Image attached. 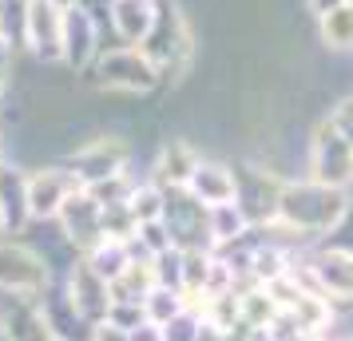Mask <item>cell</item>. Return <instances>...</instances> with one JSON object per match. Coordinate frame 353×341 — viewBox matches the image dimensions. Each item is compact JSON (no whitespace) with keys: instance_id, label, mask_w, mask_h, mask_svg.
I'll list each match as a JSON object with an SVG mask.
<instances>
[{"instance_id":"obj_1","label":"cell","mask_w":353,"mask_h":341,"mask_svg":"<svg viewBox=\"0 0 353 341\" xmlns=\"http://www.w3.org/2000/svg\"><path fill=\"white\" fill-rule=\"evenodd\" d=\"M350 207V191L341 187H325L318 179H286L278 191V211L274 223H282L305 242H325L337 230V223L345 218Z\"/></svg>"},{"instance_id":"obj_2","label":"cell","mask_w":353,"mask_h":341,"mask_svg":"<svg viewBox=\"0 0 353 341\" xmlns=\"http://www.w3.org/2000/svg\"><path fill=\"white\" fill-rule=\"evenodd\" d=\"M139 52L155 64L163 83H179L194 68L199 48H194V32H191V20H187V8L179 0H155V20H151Z\"/></svg>"},{"instance_id":"obj_3","label":"cell","mask_w":353,"mask_h":341,"mask_svg":"<svg viewBox=\"0 0 353 341\" xmlns=\"http://www.w3.org/2000/svg\"><path fill=\"white\" fill-rule=\"evenodd\" d=\"M83 76H88L92 87L115 92V96H151V92L163 87L155 64H151L139 48H131V44H112V48H103L96 56V64L88 68Z\"/></svg>"},{"instance_id":"obj_4","label":"cell","mask_w":353,"mask_h":341,"mask_svg":"<svg viewBox=\"0 0 353 341\" xmlns=\"http://www.w3.org/2000/svg\"><path fill=\"white\" fill-rule=\"evenodd\" d=\"M305 179L341 187V191L353 187V143L325 115L310 127V139H305Z\"/></svg>"},{"instance_id":"obj_5","label":"cell","mask_w":353,"mask_h":341,"mask_svg":"<svg viewBox=\"0 0 353 341\" xmlns=\"http://www.w3.org/2000/svg\"><path fill=\"white\" fill-rule=\"evenodd\" d=\"M294 266L302 270V278L325 302L353 306V254L350 250H341L334 242H314Z\"/></svg>"},{"instance_id":"obj_6","label":"cell","mask_w":353,"mask_h":341,"mask_svg":"<svg viewBox=\"0 0 353 341\" xmlns=\"http://www.w3.org/2000/svg\"><path fill=\"white\" fill-rule=\"evenodd\" d=\"M60 163L76 175L80 187H96L131 167V143L123 135H92V139H80Z\"/></svg>"},{"instance_id":"obj_7","label":"cell","mask_w":353,"mask_h":341,"mask_svg":"<svg viewBox=\"0 0 353 341\" xmlns=\"http://www.w3.org/2000/svg\"><path fill=\"white\" fill-rule=\"evenodd\" d=\"M108 48L103 44V24H99L80 0L64 4V32H60V68L72 76H83L96 64V56Z\"/></svg>"},{"instance_id":"obj_8","label":"cell","mask_w":353,"mask_h":341,"mask_svg":"<svg viewBox=\"0 0 353 341\" xmlns=\"http://www.w3.org/2000/svg\"><path fill=\"white\" fill-rule=\"evenodd\" d=\"M52 282V266L24 238H0V293H44Z\"/></svg>"},{"instance_id":"obj_9","label":"cell","mask_w":353,"mask_h":341,"mask_svg":"<svg viewBox=\"0 0 353 341\" xmlns=\"http://www.w3.org/2000/svg\"><path fill=\"white\" fill-rule=\"evenodd\" d=\"M234 203L242 207V214L250 218V227H262L270 223L274 211H278V191H282V175L266 167L262 159H250V163H234Z\"/></svg>"},{"instance_id":"obj_10","label":"cell","mask_w":353,"mask_h":341,"mask_svg":"<svg viewBox=\"0 0 353 341\" xmlns=\"http://www.w3.org/2000/svg\"><path fill=\"white\" fill-rule=\"evenodd\" d=\"M80 191L76 175L64 163H36L28 167V218L32 223H56V214L68 198Z\"/></svg>"},{"instance_id":"obj_11","label":"cell","mask_w":353,"mask_h":341,"mask_svg":"<svg viewBox=\"0 0 353 341\" xmlns=\"http://www.w3.org/2000/svg\"><path fill=\"white\" fill-rule=\"evenodd\" d=\"M64 4L60 0H24V52L36 64H60Z\"/></svg>"},{"instance_id":"obj_12","label":"cell","mask_w":353,"mask_h":341,"mask_svg":"<svg viewBox=\"0 0 353 341\" xmlns=\"http://www.w3.org/2000/svg\"><path fill=\"white\" fill-rule=\"evenodd\" d=\"M56 227H60V234L68 238V246L83 258L88 250H96V246L103 242V207H99V198L92 195L88 187H80V191L60 207Z\"/></svg>"},{"instance_id":"obj_13","label":"cell","mask_w":353,"mask_h":341,"mask_svg":"<svg viewBox=\"0 0 353 341\" xmlns=\"http://www.w3.org/2000/svg\"><path fill=\"white\" fill-rule=\"evenodd\" d=\"M163 227L171 234L179 250H214L207 234V207L194 203L187 191H167V207H163Z\"/></svg>"},{"instance_id":"obj_14","label":"cell","mask_w":353,"mask_h":341,"mask_svg":"<svg viewBox=\"0 0 353 341\" xmlns=\"http://www.w3.org/2000/svg\"><path fill=\"white\" fill-rule=\"evenodd\" d=\"M0 333L4 341H56L40 293H4L0 298Z\"/></svg>"},{"instance_id":"obj_15","label":"cell","mask_w":353,"mask_h":341,"mask_svg":"<svg viewBox=\"0 0 353 341\" xmlns=\"http://www.w3.org/2000/svg\"><path fill=\"white\" fill-rule=\"evenodd\" d=\"M60 282H64V290H68V298H72L76 313H80L88 325H96V322H103V318H108V309H112L108 278H99L83 258H76V266H72Z\"/></svg>"},{"instance_id":"obj_16","label":"cell","mask_w":353,"mask_h":341,"mask_svg":"<svg viewBox=\"0 0 353 341\" xmlns=\"http://www.w3.org/2000/svg\"><path fill=\"white\" fill-rule=\"evenodd\" d=\"M199 159H203V151H199L191 139L171 135V139H163V143H159L155 159H151V179L159 183L163 191H183L187 179L194 175Z\"/></svg>"},{"instance_id":"obj_17","label":"cell","mask_w":353,"mask_h":341,"mask_svg":"<svg viewBox=\"0 0 353 341\" xmlns=\"http://www.w3.org/2000/svg\"><path fill=\"white\" fill-rule=\"evenodd\" d=\"M183 191H187L194 203H203L207 211L210 207H223V203H234V191H239V183H234V163L203 155Z\"/></svg>"},{"instance_id":"obj_18","label":"cell","mask_w":353,"mask_h":341,"mask_svg":"<svg viewBox=\"0 0 353 341\" xmlns=\"http://www.w3.org/2000/svg\"><path fill=\"white\" fill-rule=\"evenodd\" d=\"M0 214H4V227L12 238H20L32 227V218H28V167H20L12 159L0 163Z\"/></svg>"},{"instance_id":"obj_19","label":"cell","mask_w":353,"mask_h":341,"mask_svg":"<svg viewBox=\"0 0 353 341\" xmlns=\"http://www.w3.org/2000/svg\"><path fill=\"white\" fill-rule=\"evenodd\" d=\"M40 306H44V318H48L56 341H88V329H92V325L76 313V306H72V298H68L60 278H52L48 286H44Z\"/></svg>"},{"instance_id":"obj_20","label":"cell","mask_w":353,"mask_h":341,"mask_svg":"<svg viewBox=\"0 0 353 341\" xmlns=\"http://www.w3.org/2000/svg\"><path fill=\"white\" fill-rule=\"evenodd\" d=\"M151 20H155V0H112L108 8V28H112L115 44L139 48Z\"/></svg>"},{"instance_id":"obj_21","label":"cell","mask_w":353,"mask_h":341,"mask_svg":"<svg viewBox=\"0 0 353 341\" xmlns=\"http://www.w3.org/2000/svg\"><path fill=\"white\" fill-rule=\"evenodd\" d=\"M207 234H210V246L223 250L230 242H242L250 234V218L242 214L239 203H223V207H210L207 211Z\"/></svg>"},{"instance_id":"obj_22","label":"cell","mask_w":353,"mask_h":341,"mask_svg":"<svg viewBox=\"0 0 353 341\" xmlns=\"http://www.w3.org/2000/svg\"><path fill=\"white\" fill-rule=\"evenodd\" d=\"M155 286V274H151V258H131L119 274L108 282V290H112V302H135V306H143V298L151 293Z\"/></svg>"},{"instance_id":"obj_23","label":"cell","mask_w":353,"mask_h":341,"mask_svg":"<svg viewBox=\"0 0 353 341\" xmlns=\"http://www.w3.org/2000/svg\"><path fill=\"white\" fill-rule=\"evenodd\" d=\"M318 24V44L325 52H337V56H345L353 52V4H337L334 12H325V17L314 20Z\"/></svg>"},{"instance_id":"obj_24","label":"cell","mask_w":353,"mask_h":341,"mask_svg":"<svg viewBox=\"0 0 353 341\" xmlns=\"http://www.w3.org/2000/svg\"><path fill=\"white\" fill-rule=\"evenodd\" d=\"M135 223H159L163 218V207H167V191H163L155 179H139L131 187V198H128Z\"/></svg>"},{"instance_id":"obj_25","label":"cell","mask_w":353,"mask_h":341,"mask_svg":"<svg viewBox=\"0 0 353 341\" xmlns=\"http://www.w3.org/2000/svg\"><path fill=\"white\" fill-rule=\"evenodd\" d=\"M83 262H88L99 278H108V282H112V278L131 262V246L128 242H115V238H103L96 250H88V254H83Z\"/></svg>"},{"instance_id":"obj_26","label":"cell","mask_w":353,"mask_h":341,"mask_svg":"<svg viewBox=\"0 0 353 341\" xmlns=\"http://www.w3.org/2000/svg\"><path fill=\"white\" fill-rule=\"evenodd\" d=\"M183 309H187V298H183V290H171V286H151V293L143 298V318L155 325H167Z\"/></svg>"},{"instance_id":"obj_27","label":"cell","mask_w":353,"mask_h":341,"mask_svg":"<svg viewBox=\"0 0 353 341\" xmlns=\"http://www.w3.org/2000/svg\"><path fill=\"white\" fill-rule=\"evenodd\" d=\"M163 329V341H199V329H203V313L194 306H187L183 313H175L167 325H159Z\"/></svg>"},{"instance_id":"obj_28","label":"cell","mask_w":353,"mask_h":341,"mask_svg":"<svg viewBox=\"0 0 353 341\" xmlns=\"http://www.w3.org/2000/svg\"><path fill=\"white\" fill-rule=\"evenodd\" d=\"M325 119H330V123H334V127L353 143V92L350 96H341V99H334L330 112H325Z\"/></svg>"},{"instance_id":"obj_29","label":"cell","mask_w":353,"mask_h":341,"mask_svg":"<svg viewBox=\"0 0 353 341\" xmlns=\"http://www.w3.org/2000/svg\"><path fill=\"white\" fill-rule=\"evenodd\" d=\"M325 242H334V246H341V250H350V254H353V187H350V207H345V218L337 223V230L325 238Z\"/></svg>"},{"instance_id":"obj_30","label":"cell","mask_w":353,"mask_h":341,"mask_svg":"<svg viewBox=\"0 0 353 341\" xmlns=\"http://www.w3.org/2000/svg\"><path fill=\"white\" fill-rule=\"evenodd\" d=\"M88 341H128V329H119L115 322H96L92 329H88Z\"/></svg>"},{"instance_id":"obj_31","label":"cell","mask_w":353,"mask_h":341,"mask_svg":"<svg viewBox=\"0 0 353 341\" xmlns=\"http://www.w3.org/2000/svg\"><path fill=\"white\" fill-rule=\"evenodd\" d=\"M128 341H163V329L155 322H139L135 329H128Z\"/></svg>"},{"instance_id":"obj_32","label":"cell","mask_w":353,"mask_h":341,"mask_svg":"<svg viewBox=\"0 0 353 341\" xmlns=\"http://www.w3.org/2000/svg\"><path fill=\"white\" fill-rule=\"evenodd\" d=\"M337 4H345V0H305V12L318 20V17H325V12H334Z\"/></svg>"},{"instance_id":"obj_33","label":"cell","mask_w":353,"mask_h":341,"mask_svg":"<svg viewBox=\"0 0 353 341\" xmlns=\"http://www.w3.org/2000/svg\"><path fill=\"white\" fill-rule=\"evenodd\" d=\"M8 92H12V68H0V107H4Z\"/></svg>"},{"instance_id":"obj_34","label":"cell","mask_w":353,"mask_h":341,"mask_svg":"<svg viewBox=\"0 0 353 341\" xmlns=\"http://www.w3.org/2000/svg\"><path fill=\"white\" fill-rule=\"evenodd\" d=\"M0 238H8V227H4V214H0Z\"/></svg>"},{"instance_id":"obj_35","label":"cell","mask_w":353,"mask_h":341,"mask_svg":"<svg viewBox=\"0 0 353 341\" xmlns=\"http://www.w3.org/2000/svg\"><path fill=\"white\" fill-rule=\"evenodd\" d=\"M0 163H4V135H0Z\"/></svg>"},{"instance_id":"obj_36","label":"cell","mask_w":353,"mask_h":341,"mask_svg":"<svg viewBox=\"0 0 353 341\" xmlns=\"http://www.w3.org/2000/svg\"><path fill=\"white\" fill-rule=\"evenodd\" d=\"M310 341H330V338H310Z\"/></svg>"},{"instance_id":"obj_37","label":"cell","mask_w":353,"mask_h":341,"mask_svg":"<svg viewBox=\"0 0 353 341\" xmlns=\"http://www.w3.org/2000/svg\"><path fill=\"white\" fill-rule=\"evenodd\" d=\"M0 341H4V333H0Z\"/></svg>"},{"instance_id":"obj_38","label":"cell","mask_w":353,"mask_h":341,"mask_svg":"<svg viewBox=\"0 0 353 341\" xmlns=\"http://www.w3.org/2000/svg\"><path fill=\"white\" fill-rule=\"evenodd\" d=\"M345 341H353V338H345Z\"/></svg>"},{"instance_id":"obj_39","label":"cell","mask_w":353,"mask_h":341,"mask_svg":"<svg viewBox=\"0 0 353 341\" xmlns=\"http://www.w3.org/2000/svg\"><path fill=\"white\" fill-rule=\"evenodd\" d=\"M350 4H353V0H350Z\"/></svg>"},{"instance_id":"obj_40","label":"cell","mask_w":353,"mask_h":341,"mask_svg":"<svg viewBox=\"0 0 353 341\" xmlns=\"http://www.w3.org/2000/svg\"><path fill=\"white\" fill-rule=\"evenodd\" d=\"M350 92H353V87H350Z\"/></svg>"}]
</instances>
